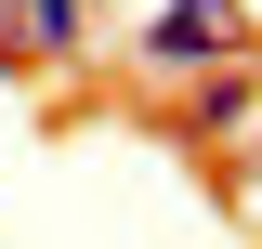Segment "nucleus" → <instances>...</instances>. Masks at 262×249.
I'll list each match as a JSON object with an SVG mask.
<instances>
[{"mask_svg": "<svg viewBox=\"0 0 262 249\" xmlns=\"http://www.w3.org/2000/svg\"><path fill=\"white\" fill-rule=\"evenodd\" d=\"M249 197H262V144H249Z\"/></svg>", "mask_w": 262, "mask_h": 249, "instance_id": "39448f33", "label": "nucleus"}, {"mask_svg": "<svg viewBox=\"0 0 262 249\" xmlns=\"http://www.w3.org/2000/svg\"><path fill=\"white\" fill-rule=\"evenodd\" d=\"M249 92H262V39H249Z\"/></svg>", "mask_w": 262, "mask_h": 249, "instance_id": "20e7f679", "label": "nucleus"}, {"mask_svg": "<svg viewBox=\"0 0 262 249\" xmlns=\"http://www.w3.org/2000/svg\"><path fill=\"white\" fill-rule=\"evenodd\" d=\"M131 66L170 79V92L210 79V66H249V13H236V0H158V13L131 27Z\"/></svg>", "mask_w": 262, "mask_h": 249, "instance_id": "f257e3e1", "label": "nucleus"}, {"mask_svg": "<svg viewBox=\"0 0 262 249\" xmlns=\"http://www.w3.org/2000/svg\"><path fill=\"white\" fill-rule=\"evenodd\" d=\"M0 66H13V79L92 66V13H79V0H0Z\"/></svg>", "mask_w": 262, "mask_h": 249, "instance_id": "f03ea898", "label": "nucleus"}, {"mask_svg": "<svg viewBox=\"0 0 262 249\" xmlns=\"http://www.w3.org/2000/svg\"><path fill=\"white\" fill-rule=\"evenodd\" d=\"M170 131H184V144H262V92H249V66H210V79H184Z\"/></svg>", "mask_w": 262, "mask_h": 249, "instance_id": "7ed1b4c3", "label": "nucleus"}]
</instances>
